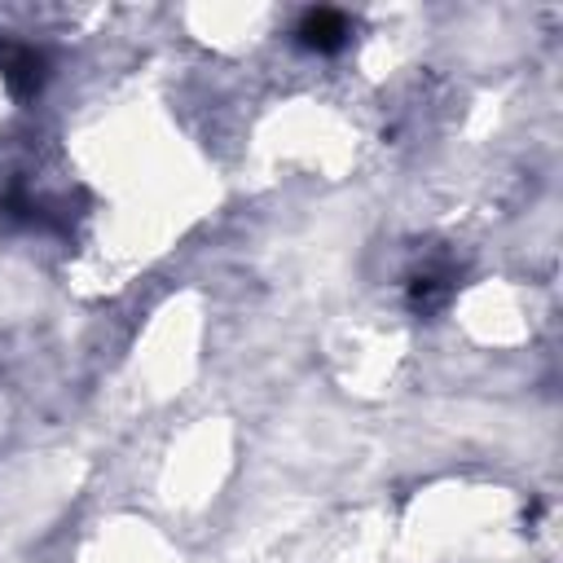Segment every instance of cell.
Listing matches in <instances>:
<instances>
[{
	"mask_svg": "<svg viewBox=\"0 0 563 563\" xmlns=\"http://www.w3.org/2000/svg\"><path fill=\"white\" fill-rule=\"evenodd\" d=\"M295 40L308 53H339L352 40V18L343 9H308L295 26Z\"/></svg>",
	"mask_w": 563,
	"mask_h": 563,
	"instance_id": "1",
	"label": "cell"
},
{
	"mask_svg": "<svg viewBox=\"0 0 563 563\" xmlns=\"http://www.w3.org/2000/svg\"><path fill=\"white\" fill-rule=\"evenodd\" d=\"M0 75H4L9 92L26 101V97H35V92L44 88L48 62H44V53L31 48V44H4V48H0Z\"/></svg>",
	"mask_w": 563,
	"mask_h": 563,
	"instance_id": "2",
	"label": "cell"
}]
</instances>
